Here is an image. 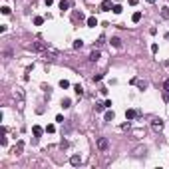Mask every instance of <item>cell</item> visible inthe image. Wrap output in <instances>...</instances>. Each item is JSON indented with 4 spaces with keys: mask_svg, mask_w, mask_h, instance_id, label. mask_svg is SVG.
<instances>
[{
    "mask_svg": "<svg viewBox=\"0 0 169 169\" xmlns=\"http://www.w3.org/2000/svg\"><path fill=\"white\" fill-rule=\"evenodd\" d=\"M98 58H100V52H98V50H94V52L90 54V62H98Z\"/></svg>",
    "mask_w": 169,
    "mask_h": 169,
    "instance_id": "cell-15",
    "label": "cell"
},
{
    "mask_svg": "<svg viewBox=\"0 0 169 169\" xmlns=\"http://www.w3.org/2000/svg\"><path fill=\"white\" fill-rule=\"evenodd\" d=\"M147 2H149V4H153V2H155V0H147Z\"/></svg>",
    "mask_w": 169,
    "mask_h": 169,
    "instance_id": "cell-33",
    "label": "cell"
},
{
    "mask_svg": "<svg viewBox=\"0 0 169 169\" xmlns=\"http://www.w3.org/2000/svg\"><path fill=\"white\" fill-rule=\"evenodd\" d=\"M34 24H36V26H42V24H44V18H42V16H36V18H34Z\"/></svg>",
    "mask_w": 169,
    "mask_h": 169,
    "instance_id": "cell-18",
    "label": "cell"
},
{
    "mask_svg": "<svg viewBox=\"0 0 169 169\" xmlns=\"http://www.w3.org/2000/svg\"><path fill=\"white\" fill-rule=\"evenodd\" d=\"M22 149H24V141H18V143H16V147L12 149V153H16V155H20V153H22Z\"/></svg>",
    "mask_w": 169,
    "mask_h": 169,
    "instance_id": "cell-7",
    "label": "cell"
},
{
    "mask_svg": "<svg viewBox=\"0 0 169 169\" xmlns=\"http://www.w3.org/2000/svg\"><path fill=\"white\" fill-rule=\"evenodd\" d=\"M102 78H104V74H96L94 76V82H102Z\"/></svg>",
    "mask_w": 169,
    "mask_h": 169,
    "instance_id": "cell-28",
    "label": "cell"
},
{
    "mask_svg": "<svg viewBox=\"0 0 169 169\" xmlns=\"http://www.w3.org/2000/svg\"><path fill=\"white\" fill-rule=\"evenodd\" d=\"M112 46L120 48V46H122V40H120V38H112Z\"/></svg>",
    "mask_w": 169,
    "mask_h": 169,
    "instance_id": "cell-19",
    "label": "cell"
},
{
    "mask_svg": "<svg viewBox=\"0 0 169 169\" xmlns=\"http://www.w3.org/2000/svg\"><path fill=\"white\" fill-rule=\"evenodd\" d=\"M151 127H153V131H161V129H163V120L155 118V120L151 122Z\"/></svg>",
    "mask_w": 169,
    "mask_h": 169,
    "instance_id": "cell-3",
    "label": "cell"
},
{
    "mask_svg": "<svg viewBox=\"0 0 169 169\" xmlns=\"http://www.w3.org/2000/svg\"><path fill=\"white\" fill-rule=\"evenodd\" d=\"M70 163H72L74 167H78V165L82 163V157H80V155H72V157H70Z\"/></svg>",
    "mask_w": 169,
    "mask_h": 169,
    "instance_id": "cell-8",
    "label": "cell"
},
{
    "mask_svg": "<svg viewBox=\"0 0 169 169\" xmlns=\"http://www.w3.org/2000/svg\"><path fill=\"white\" fill-rule=\"evenodd\" d=\"M161 18H163V20H169V8L167 6L161 8Z\"/></svg>",
    "mask_w": 169,
    "mask_h": 169,
    "instance_id": "cell-14",
    "label": "cell"
},
{
    "mask_svg": "<svg viewBox=\"0 0 169 169\" xmlns=\"http://www.w3.org/2000/svg\"><path fill=\"white\" fill-rule=\"evenodd\" d=\"M62 106H64V108H70L72 102H70V100H62Z\"/></svg>",
    "mask_w": 169,
    "mask_h": 169,
    "instance_id": "cell-29",
    "label": "cell"
},
{
    "mask_svg": "<svg viewBox=\"0 0 169 169\" xmlns=\"http://www.w3.org/2000/svg\"><path fill=\"white\" fill-rule=\"evenodd\" d=\"M108 147H110V139H108V137H100V139H98V149L106 151Z\"/></svg>",
    "mask_w": 169,
    "mask_h": 169,
    "instance_id": "cell-2",
    "label": "cell"
},
{
    "mask_svg": "<svg viewBox=\"0 0 169 169\" xmlns=\"http://www.w3.org/2000/svg\"><path fill=\"white\" fill-rule=\"evenodd\" d=\"M137 2H139V0H129V4H131V6H135Z\"/></svg>",
    "mask_w": 169,
    "mask_h": 169,
    "instance_id": "cell-32",
    "label": "cell"
},
{
    "mask_svg": "<svg viewBox=\"0 0 169 169\" xmlns=\"http://www.w3.org/2000/svg\"><path fill=\"white\" fill-rule=\"evenodd\" d=\"M131 84H137L139 90H145L147 88V82H143V80H131Z\"/></svg>",
    "mask_w": 169,
    "mask_h": 169,
    "instance_id": "cell-13",
    "label": "cell"
},
{
    "mask_svg": "<svg viewBox=\"0 0 169 169\" xmlns=\"http://www.w3.org/2000/svg\"><path fill=\"white\" fill-rule=\"evenodd\" d=\"M112 8H114V6H112V2H110V0H104V2L100 4V10H104V12H110Z\"/></svg>",
    "mask_w": 169,
    "mask_h": 169,
    "instance_id": "cell-6",
    "label": "cell"
},
{
    "mask_svg": "<svg viewBox=\"0 0 169 169\" xmlns=\"http://www.w3.org/2000/svg\"><path fill=\"white\" fill-rule=\"evenodd\" d=\"M68 8H70V2L68 0H62L60 2V10H68Z\"/></svg>",
    "mask_w": 169,
    "mask_h": 169,
    "instance_id": "cell-17",
    "label": "cell"
},
{
    "mask_svg": "<svg viewBox=\"0 0 169 169\" xmlns=\"http://www.w3.org/2000/svg\"><path fill=\"white\" fill-rule=\"evenodd\" d=\"M163 88H165V92L169 94V80H165V84H163Z\"/></svg>",
    "mask_w": 169,
    "mask_h": 169,
    "instance_id": "cell-31",
    "label": "cell"
},
{
    "mask_svg": "<svg viewBox=\"0 0 169 169\" xmlns=\"http://www.w3.org/2000/svg\"><path fill=\"white\" fill-rule=\"evenodd\" d=\"M58 56H60V52H58L56 48H52V46H48V50L44 52V58H46V60H56Z\"/></svg>",
    "mask_w": 169,
    "mask_h": 169,
    "instance_id": "cell-1",
    "label": "cell"
},
{
    "mask_svg": "<svg viewBox=\"0 0 169 169\" xmlns=\"http://www.w3.org/2000/svg\"><path fill=\"white\" fill-rule=\"evenodd\" d=\"M44 131H46V129H42V127H40V126H34V127H32V133H34L36 137H40V135H42Z\"/></svg>",
    "mask_w": 169,
    "mask_h": 169,
    "instance_id": "cell-9",
    "label": "cell"
},
{
    "mask_svg": "<svg viewBox=\"0 0 169 169\" xmlns=\"http://www.w3.org/2000/svg\"><path fill=\"white\" fill-rule=\"evenodd\" d=\"M32 48H34L36 52H46V50H48V46H46L44 42H34L32 44Z\"/></svg>",
    "mask_w": 169,
    "mask_h": 169,
    "instance_id": "cell-5",
    "label": "cell"
},
{
    "mask_svg": "<svg viewBox=\"0 0 169 169\" xmlns=\"http://www.w3.org/2000/svg\"><path fill=\"white\" fill-rule=\"evenodd\" d=\"M74 92H76V94H78L80 98L84 96V88H82V86H80V84H78V86H74Z\"/></svg>",
    "mask_w": 169,
    "mask_h": 169,
    "instance_id": "cell-16",
    "label": "cell"
},
{
    "mask_svg": "<svg viewBox=\"0 0 169 169\" xmlns=\"http://www.w3.org/2000/svg\"><path fill=\"white\" fill-rule=\"evenodd\" d=\"M112 10H114V14H122V6H120V4H114Z\"/></svg>",
    "mask_w": 169,
    "mask_h": 169,
    "instance_id": "cell-20",
    "label": "cell"
},
{
    "mask_svg": "<svg viewBox=\"0 0 169 169\" xmlns=\"http://www.w3.org/2000/svg\"><path fill=\"white\" fill-rule=\"evenodd\" d=\"M46 131H48V133H54V131H56V127L50 124V126H46Z\"/></svg>",
    "mask_w": 169,
    "mask_h": 169,
    "instance_id": "cell-27",
    "label": "cell"
},
{
    "mask_svg": "<svg viewBox=\"0 0 169 169\" xmlns=\"http://www.w3.org/2000/svg\"><path fill=\"white\" fill-rule=\"evenodd\" d=\"M2 14H4V16H8V14H10V8H8V6H4V8H2Z\"/></svg>",
    "mask_w": 169,
    "mask_h": 169,
    "instance_id": "cell-30",
    "label": "cell"
},
{
    "mask_svg": "<svg viewBox=\"0 0 169 169\" xmlns=\"http://www.w3.org/2000/svg\"><path fill=\"white\" fill-rule=\"evenodd\" d=\"M82 46H84V42H82V40H76V42H74V48H76V50H80Z\"/></svg>",
    "mask_w": 169,
    "mask_h": 169,
    "instance_id": "cell-24",
    "label": "cell"
},
{
    "mask_svg": "<svg viewBox=\"0 0 169 169\" xmlns=\"http://www.w3.org/2000/svg\"><path fill=\"white\" fill-rule=\"evenodd\" d=\"M104 108H106V104H96V112H104Z\"/></svg>",
    "mask_w": 169,
    "mask_h": 169,
    "instance_id": "cell-26",
    "label": "cell"
},
{
    "mask_svg": "<svg viewBox=\"0 0 169 169\" xmlns=\"http://www.w3.org/2000/svg\"><path fill=\"white\" fill-rule=\"evenodd\" d=\"M114 118H116V114H114V110H110V112H106V116H104V120H106V122H114Z\"/></svg>",
    "mask_w": 169,
    "mask_h": 169,
    "instance_id": "cell-11",
    "label": "cell"
},
{
    "mask_svg": "<svg viewBox=\"0 0 169 169\" xmlns=\"http://www.w3.org/2000/svg\"><path fill=\"white\" fill-rule=\"evenodd\" d=\"M143 153H145V147H139V149H135V153H133V155H135V157H139V155H143Z\"/></svg>",
    "mask_w": 169,
    "mask_h": 169,
    "instance_id": "cell-22",
    "label": "cell"
},
{
    "mask_svg": "<svg viewBox=\"0 0 169 169\" xmlns=\"http://www.w3.org/2000/svg\"><path fill=\"white\" fill-rule=\"evenodd\" d=\"M60 88H64V90L70 88V82H68V80H60Z\"/></svg>",
    "mask_w": 169,
    "mask_h": 169,
    "instance_id": "cell-23",
    "label": "cell"
},
{
    "mask_svg": "<svg viewBox=\"0 0 169 169\" xmlns=\"http://www.w3.org/2000/svg\"><path fill=\"white\" fill-rule=\"evenodd\" d=\"M14 98H18V102H20V108L24 106V92H22V88H16V92H14Z\"/></svg>",
    "mask_w": 169,
    "mask_h": 169,
    "instance_id": "cell-4",
    "label": "cell"
},
{
    "mask_svg": "<svg viewBox=\"0 0 169 169\" xmlns=\"http://www.w3.org/2000/svg\"><path fill=\"white\" fill-rule=\"evenodd\" d=\"M86 22H88V26H90V28H96V26H98V20H96V16H90Z\"/></svg>",
    "mask_w": 169,
    "mask_h": 169,
    "instance_id": "cell-10",
    "label": "cell"
},
{
    "mask_svg": "<svg viewBox=\"0 0 169 169\" xmlns=\"http://www.w3.org/2000/svg\"><path fill=\"white\" fill-rule=\"evenodd\" d=\"M126 118H127V120H135V118H137V112H135V110H127Z\"/></svg>",
    "mask_w": 169,
    "mask_h": 169,
    "instance_id": "cell-12",
    "label": "cell"
},
{
    "mask_svg": "<svg viewBox=\"0 0 169 169\" xmlns=\"http://www.w3.org/2000/svg\"><path fill=\"white\" fill-rule=\"evenodd\" d=\"M131 20H133V22H139V20H141V12H135V14L131 16Z\"/></svg>",
    "mask_w": 169,
    "mask_h": 169,
    "instance_id": "cell-21",
    "label": "cell"
},
{
    "mask_svg": "<svg viewBox=\"0 0 169 169\" xmlns=\"http://www.w3.org/2000/svg\"><path fill=\"white\" fill-rule=\"evenodd\" d=\"M74 20H84V14H82V12H76V14H74Z\"/></svg>",
    "mask_w": 169,
    "mask_h": 169,
    "instance_id": "cell-25",
    "label": "cell"
}]
</instances>
